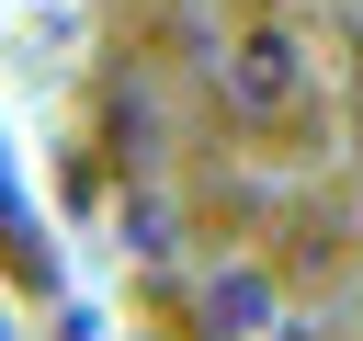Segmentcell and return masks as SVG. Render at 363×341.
Listing matches in <instances>:
<instances>
[{
  "label": "cell",
  "mask_w": 363,
  "mask_h": 341,
  "mask_svg": "<svg viewBox=\"0 0 363 341\" xmlns=\"http://www.w3.org/2000/svg\"><path fill=\"white\" fill-rule=\"evenodd\" d=\"M295 102H306V45L284 23H250L227 45V114L238 125H295Z\"/></svg>",
  "instance_id": "6da1fadb"
}]
</instances>
